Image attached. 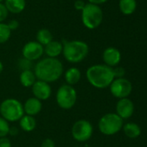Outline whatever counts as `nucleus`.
Returning a JSON list of instances; mask_svg holds the SVG:
<instances>
[{"label":"nucleus","mask_w":147,"mask_h":147,"mask_svg":"<svg viewBox=\"0 0 147 147\" xmlns=\"http://www.w3.org/2000/svg\"><path fill=\"white\" fill-rule=\"evenodd\" d=\"M63 44L59 40H51L49 44L44 46V53L49 58H57L62 54Z\"/></svg>","instance_id":"obj_15"},{"label":"nucleus","mask_w":147,"mask_h":147,"mask_svg":"<svg viewBox=\"0 0 147 147\" xmlns=\"http://www.w3.org/2000/svg\"><path fill=\"white\" fill-rule=\"evenodd\" d=\"M42 108V101L36 97H30L25 102L23 105V111L28 115L35 116L41 112Z\"/></svg>","instance_id":"obj_14"},{"label":"nucleus","mask_w":147,"mask_h":147,"mask_svg":"<svg viewBox=\"0 0 147 147\" xmlns=\"http://www.w3.org/2000/svg\"><path fill=\"white\" fill-rule=\"evenodd\" d=\"M10 130V125L9 122L4 120L3 117H0V138L6 137V135L9 134Z\"/></svg>","instance_id":"obj_25"},{"label":"nucleus","mask_w":147,"mask_h":147,"mask_svg":"<svg viewBox=\"0 0 147 147\" xmlns=\"http://www.w3.org/2000/svg\"><path fill=\"white\" fill-rule=\"evenodd\" d=\"M7 25L9 27V28L10 29V31H14V30H16L18 28H19V22L17 20H15V19H12V20H10L8 22H7Z\"/></svg>","instance_id":"obj_28"},{"label":"nucleus","mask_w":147,"mask_h":147,"mask_svg":"<svg viewBox=\"0 0 147 147\" xmlns=\"http://www.w3.org/2000/svg\"><path fill=\"white\" fill-rule=\"evenodd\" d=\"M117 115L121 119H127L131 117L134 111V106L131 100L128 98H121L116 106Z\"/></svg>","instance_id":"obj_13"},{"label":"nucleus","mask_w":147,"mask_h":147,"mask_svg":"<svg viewBox=\"0 0 147 147\" xmlns=\"http://www.w3.org/2000/svg\"><path fill=\"white\" fill-rule=\"evenodd\" d=\"M0 114L8 122L17 121L24 115L23 105L16 99H5L0 105Z\"/></svg>","instance_id":"obj_5"},{"label":"nucleus","mask_w":147,"mask_h":147,"mask_svg":"<svg viewBox=\"0 0 147 147\" xmlns=\"http://www.w3.org/2000/svg\"><path fill=\"white\" fill-rule=\"evenodd\" d=\"M119 8L124 15H132L137 8L136 0H120Z\"/></svg>","instance_id":"obj_20"},{"label":"nucleus","mask_w":147,"mask_h":147,"mask_svg":"<svg viewBox=\"0 0 147 147\" xmlns=\"http://www.w3.org/2000/svg\"><path fill=\"white\" fill-rule=\"evenodd\" d=\"M123 129L125 134L131 139H135L139 137L141 134L140 127L135 123H127L126 125L124 126Z\"/></svg>","instance_id":"obj_22"},{"label":"nucleus","mask_w":147,"mask_h":147,"mask_svg":"<svg viewBox=\"0 0 147 147\" xmlns=\"http://www.w3.org/2000/svg\"><path fill=\"white\" fill-rule=\"evenodd\" d=\"M86 5V3L83 0H75L74 3V7L76 10L81 11Z\"/></svg>","instance_id":"obj_29"},{"label":"nucleus","mask_w":147,"mask_h":147,"mask_svg":"<svg viewBox=\"0 0 147 147\" xmlns=\"http://www.w3.org/2000/svg\"><path fill=\"white\" fill-rule=\"evenodd\" d=\"M81 71L77 67H70L68 69L64 74L65 80L67 82V84L69 85H75L81 80Z\"/></svg>","instance_id":"obj_17"},{"label":"nucleus","mask_w":147,"mask_h":147,"mask_svg":"<svg viewBox=\"0 0 147 147\" xmlns=\"http://www.w3.org/2000/svg\"><path fill=\"white\" fill-rule=\"evenodd\" d=\"M93 134V126L87 120L77 121L72 127V136L78 142L88 141Z\"/></svg>","instance_id":"obj_8"},{"label":"nucleus","mask_w":147,"mask_h":147,"mask_svg":"<svg viewBox=\"0 0 147 147\" xmlns=\"http://www.w3.org/2000/svg\"><path fill=\"white\" fill-rule=\"evenodd\" d=\"M55 142L51 139H46L42 141L41 147H55Z\"/></svg>","instance_id":"obj_31"},{"label":"nucleus","mask_w":147,"mask_h":147,"mask_svg":"<svg viewBox=\"0 0 147 147\" xmlns=\"http://www.w3.org/2000/svg\"><path fill=\"white\" fill-rule=\"evenodd\" d=\"M122 127L123 120L117 114H107L99 121V129L105 135H113L120 132Z\"/></svg>","instance_id":"obj_6"},{"label":"nucleus","mask_w":147,"mask_h":147,"mask_svg":"<svg viewBox=\"0 0 147 147\" xmlns=\"http://www.w3.org/2000/svg\"><path fill=\"white\" fill-rule=\"evenodd\" d=\"M87 79L91 85L97 89H105L114 79L113 68L106 65H94L86 72Z\"/></svg>","instance_id":"obj_2"},{"label":"nucleus","mask_w":147,"mask_h":147,"mask_svg":"<svg viewBox=\"0 0 147 147\" xmlns=\"http://www.w3.org/2000/svg\"><path fill=\"white\" fill-rule=\"evenodd\" d=\"M11 36V31L6 22H0V44L7 42Z\"/></svg>","instance_id":"obj_23"},{"label":"nucleus","mask_w":147,"mask_h":147,"mask_svg":"<svg viewBox=\"0 0 147 147\" xmlns=\"http://www.w3.org/2000/svg\"><path fill=\"white\" fill-rule=\"evenodd\" d=\"M4 2V0H0V3H3Z\"/></svg>","instance_id":"obj_35"},{"label":"nucleus","mask_w":147,"mask_h":147,"mask_svg":"<svg viewBox=\"0 0 147 147\" xmlns=\"http://www.w3.org/2000/svg\"><path fill=\"white\" fill-rule=\"evenodd\" d=\"M81 12V22L88 29L97 28L103 21V10L99 5L88 3Z\"/></svg>","instance_id":"obj_4"},{"label":"nucleus","mask_w":147,"mask_h":147,"mask_svg":"<svg viewBox=\"0 0 147 147\" xmlns=\"http://www.w3.org/2000/svg\"><path fill=\"white\" fill-rule=\"evenodd\" d=\"M9 11L7 10L3 3H0V22H4L8 18Z\"/></svg>","instance_id":"obj_26"},{"label":"nucleus","mask_w":147,"mask_h":147,"mask_svg":"<svg viewBox=\"0 0 147 147\" xmlns=\"http://www.w3.org/2000/svg\"><path fill=\"white\" fill-rule=\"evenodd\" d=\"M0 147H11V143L10 140L6 137L0 138Z\"/></svg>","instance_id":"obj_30"},{"label":"nucleus","mask_w":147,"mask_h":147,"mask_svg":"<svg viewBox=\"0 0 147 147\" xmlns=\"http://www.w3.org/2000/svg\"><path fill=\"white\" fill-rule=\"evenodd\" d=\"M44 53V47L38 43L36 40L27 42L22 48V55L23 58L36 61L39 60Z\"/></svg>","instance_id":"obj_10"},{"label":"nucleus","mask_w":147,"mask_h":147,"mask_svg":"<svg viewBox=\"0 0 147 147\" xmlns=\"http://www.w3.org/2000/svg\"><path fill=\"white\" fill-rule=\"evenodd\" d=\"M113 76L114 78H121L124 77L125 73H126V71L124 68L122 67H116L115 68H113Z\"/></svg>","instance_id":"obj_27"},{"label":"nucleus","mask_w":147,"mask_h":147,"mask_svg":"<svg viewBox=\"0 0 147 147\" xmlns=\"http://www.w3.org/2000/svg\"><path fill=\"white\" fill-rule=\"evenodd\" d=\"M34 73L37 80L46 83L57 81L63 74V65L57 58H44L34 66Z\"/></svg>","instance_id":"obj_1"},{"label":"nucleus","mask_w":147,"mask_h":147,"mask_svg":"<svg viewBox=\"0 0 147 147\" xmlns=\"http://www.w3.org/2000/svg\"><path fill=\"white\" fill-rule=\"evenodd\" d=\"M17 134H18V129L16 127H10L9 134L14 136V135H17Z\"/></svg>","instance_id":"obj_33"},{"label":"nucleus","mask_w":147,"mask_h":147,"mask_svg":"<svg viewBox=\"0 0 147 147\" xmlns=\"http://www.w3.org/2000/svg\"><path fill=\"white\" fill-rule=\"evenodd\" d=\"M89 3H93V4H95V5H101V4H103L105 3H107L108 0H88Z\"/></svg>","instance_id":"obj_32"},{"label":"nucleus","mask_w":147,"mask_h":147,"mask_svg":"<svg viewBox=\"0 0 147 147\" xmlns=\"http://www.w3.org/2000/svg\"><path fill=\"white\" fill-rule=\"evenodd\" d=\"M19 124L21 128L24 132H32L36 127V121L34 116H30L28 115H23L19 120Z\"/></svg>","instance_id":"obj_19"},{"label":"nucleus","mask_w":147,"mask_h":147,"mask_svg":"<svg viewBox=\"0 0 147 147\" xmlns=\"http://www.w3.org/2000/svg\"><path fill=\"white\" fill-rule=\"evenodd\" d=\"M32 92L36 98L40 101H46L51 96V87L49 83L36 80L32 85Z\"/></svg>","instance_id":"obj_11"},{"label":"nucleus","mask_w":147,"mask_h":147,"mask_svg":"<svg viewBox=\"0 0 147 147\" xmlns=\"http://www.w3.org/2000/svg\"><path fill=\"white\" fill-rule=\"evenodd\" d=\"M3 63L0 61V74L3 72Z\"/></svg>","instance_id":"obj_34"},{"label":"nucleus","mask_w":147,"mask_h":147,"mask_svg":"<svg viewBox=\"0 0 147 147\" xmlns=\"http://www.w3.org/2000/svg\"><path fill=\"white\" fill-rule=\"evenodd\" d=\"M19 79L23 86L29 88V87H32V85L35 84V82L36 81V77L32 70L22 71Z\"/></svg>","instance_id":"obj_18"},{"label":"nucleus","mask_w":147,"mask_h":147,"mask_svg":"<svg viewBox=\"0 0 147 147\" xmlns=\"http://www.w3.org/2000/svg\"><path fill=\"white\" fill-rule=\"evenodd\" d=\"M36 41L40 43L42 46H46L51 40H53V34L47 28H41L37 31L36 35Z\"/></svg>","instance_id":"obj_21"},{"label":"nucleus","mask_w":147,"mask_h":147,"mask_svg":"<svg viewBox=\"0 0 147 147\" xmlns=\"http://www.w3.org/2000/svg\"><path fill=\"white\" fill-rule=\"evenodd\" d=\"M18 67L22 70V71H28V70H31L34 67L33 65V61L29 60L25 58H22L18 60Z\"/></svg>","instance_id":"obj_24"},{"label":"nucleus","mask_w":147,"mask_h":147,"mask_svg":"<svg viewBox=\"0 0 147 147\" xmlns=\"http://www.w3.org/2000/svg\"><path fill=\"white\" fill-rule=\"evenodd\" d=\"M62 54L64 59L72 64L80 63L84 60L89 53L88 45L81 40H63Z\"/></svg>","instance_id":"obj_3"},{"label":"nucleus","mask_w":147,"mask_h":147,"mask_svg":"<svg viewBox=\"0 0 147 147\" xmlns=\"http://www.w3.org/2000/svg\"><path fill=\"white\" fill-rule=\"evenodd\" d=\"M9 13H22L26 7V0H4L3 2Z\"/></svg>","instance_id":"obj_16"},{"label":"nucleus","mask_w":147,"mask_h":147,"mask_svg":"<svg viewBox=\"0 0 147 147\" xmlns=\"http://www.w3.org/2000/svg\"><path fill=\"white\" fill-rule=\"evenodd\" d=\"M132 84L126 78H116L113 79L110 84V90L113 96L117 98H126L132 92Z\"/></svg>","instance_id":"obj_9"},{"label":"nucleus","mask_w":147,"mask_h":147,"mask_svg":"<svg viewBox=\"0 0 147 147\" xmlns=\"http://www.w3.org/2000/svg\"><path fill=\"white\" fill-rule=\"evenodd\" d=\"M77 101V92L75 89L69 84L62 85L56 93V102L63 109H72Z\"/></svg>","instance_id":"obj_7"},{"label":"nucleus","mask_w":147,"mask_h":147,"mask_svg":"<svg viewBox=\"0 0 147 147\" xmlns=\"http://www.w3.org/2000/svg\"><path fill=\"white\" fill-rule=\"evenodd\" d=\"M102 59L106 65L113 68L117 65H119V63L120 62L121 53L117 48L109 47L104 50L102 54Z\"/></svg>","instance_id":"obj_12"}]
</instances>
